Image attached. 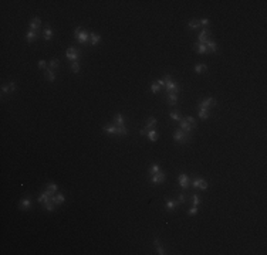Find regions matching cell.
<instances>
[{
  "label": "cell",
  "mask_w": 267,
  "mask_h": 255,
  "mask_svg": "<svg viewBox=\"0 0 267 255\" xmlns=\"http://www.w3.org/2000/svg\"><path fill=\"white\" fill-rule=\"evenodd\" d=\"M74 34H75V38H77L81 44H85V43H88V40H90V34H88L87 31H82L81 28H75Z\"/></svg>",
  "instance_id": "3"
},
{
  "label": "cell",
  "mask_w": 267,
  "mask_h": 255,
  "mask_svg": "<svg viewBox=\"0 0 267 255\" xmlns=\"http://www.w3.org/2000/svg\"><path fill=\"white\" fill-rule=\"evenodd\" d=\"M196 213H197V207H195V206L191 210H189V211H188V214H189V215H195Z\"/></svg>",
  "instance_id": "38"
},
{
  "label": "cell",
  "mask_w": 267,
  "mask_h": 255,
  "mask_svg": "<svg viewBox=\"0 0 267 255\" xmlns=\"http://www.w3.org/2000/svg\"><path fill=\"white\" fill-rule=\"evenodd\" d=\"M153 244H155V247H156V250H158V254H161V255L165 254V250H164V248L159 245V240H158V238H155V240H153Z\"/></svg>",
  "instance_id": "28"
},
{
  "label": "cell",
  "mask_w": 267,
  "mask_h": 255,
  "mask_svg": "<svg viewBox=\"0 0 267 255\" xmlns=\"http://www.w3.org/2000/svg\"><path fill=\"white\" fill-rule=\"evenodd\" d=\"M192 187H195V188H202V190H205V188H208V182H206V180H203V179H199V177H196L193 182H192Z\"/></svg>",
  "instance_id": "7"
},
{
  "label": "cell",
  "mask_w": 267,
  "mask_h": 255,
  "mask_svg": "<svg viewBox=\"0 0 267 255\" xmlns=\"http://www.w3.org/2000/svg\"><path fill=\"white\" fill-rule=\"evenodd\" d=\"M156 122H158V120H156L155 118H149V119H148V122H146V125H145V129H149V128L155 126V125H156Z\"/></svg>",
  "instance_id": "29"
},
{
  "label": "cell",
  "mask_w": 267,
  "mask_h": 255,
  "mask_svg": "<svg viewBox=\"0 0 267 255\" xmlns=\"http://www.w3.org/2000/svg\"><path fill=\"white\" fill-rule=\"evenodd\" d=\"M30 207H31V200L24 198V200H22V201H20V209H22V210H28Z\"/></svg>",
  "instance_id": "19"
},
{
  "label": "cell",
  "mask_w": 267,
  "mask_h": 255,
  "mask_svg": "<svg viewBox=\"0 0 267 255\" xmlns=\"http://www.w3.org/2000/svg\"><path fill=\"white\" fill-rule=\"evenodd\" d=\"M199 203H200V197H199L197 194H193V206L195 207H197Z\"/></svg>",
  "instance_id": "37"
},
{
  "label": "cell",
  "mask_w": 267,
  "mask_h": 255,
  "mask_svg": "<svg viewBox=\"0 0 267 255\" xmlns=\"http://www.w3.org/2000/svg\"><path fill=\"white\" fill-rule=\"evenodd\" d=\"M178 203H185V194H183V193L179 194V197H178Z\"/></svg>",
  "instance_id": "40"
},
{
  "label": "cell",
  "mask_w": 267,
  "mask_h": 255,
  "mask_svg": "<svg viewBox=\"0 0 267 255\" xmlns=\"http://www.w3.org/2000/svg\"><path fill=\"white\" fill-rule=\"evenodd\" d=\"M199 116H200V119H208L209 118V109L208 108H199Z\"/></svg>",
  "instance_id": "22"
},
{
  "label": "cell",
  "mask_w": 267,
  "mask_h": 255,
  "mask_svg": "<svg viewBox=\"0 0 267 255\" xmlns=\"http://www.w3.org/2000/svg\"><path fill=\"white\" fill-rule=\"evenodd\" d=\"M176 102H178V95L176 94H168V104L176 105Z\"/></svg>",
  "instance_id": "23"
},
{
  "label": "cell",
  "mask_w": 267,
  "mask_h": 255,
  "mask_svg": "<svg viewBox=\"0 0 267 255\" xmlns=\"http://www.w3.org/2000/svg\"><path fill=\"white\" fill-rule=\"evenodd\" d=\"M64 194L63 193H57V194H54L53 197H51V200H53V203L54 204H61L63 201H64Z\"/></svg>",
  "instance_id": "13"
},
{
  "label": "cell",
  "mask_w": 267,
  "mask_h": 255,
  "mask_svg": "<svg viewBox=\"0 0 267 255\" xmlns=\"http://www.w3.org/2000/svg\"><path fill=\"white\" fill-rule=\"evenodd\" d=\"M185 120L189 123V125H192V126H196V122H195V119L192 118V116H186L185 118Z\"/></svg>",
  "instance_id": "36"
},
{
  "label": "cell",
  "mask_w": 267,
  "mask_h": 255,
  "mask_svg": "<svg viewBox=\"0 0 267 255\" xmlns=\"http://www.w3.org/2000/svg\"><path fill=\"white\" fill-rule=\"evenodd\" d=\"M44 75H46V78H47L49 81H53V82H54V81H55V78H57V77H55V74H54V71L50 70V68H47V70H46V74H44Z\"/></svg>",
  "instance_id": "20"
},
{
  "label": "cell",
  "mask_w": 267,
  "mask_h": 255,
  "mask_svg": "<svg viewBox=\"0 0 267 255\" xmlns=\"http://www.w3.org/2000/svg\"><path fill=\"white\" fill-rule=\"evenodd\" d=\"M1 92H3V94H9V92H10V88H9L7 85H3V87H1Z\"/></svg>",
  "instance_id": "41"
},
{
  "label": "cell",
  "mask_w": 267,
  "mask_h": 255,
  "mask_svg": "<svg viewBox=\"0 0 267 255\" xmlns=\"http://www.w3.org/2000/svg\"><path fill=\"white\" fill-rule=\"evenodd\" d=\"M173 139L176 140V142H179V143H188L191 140V135L188 132L182 131V129H178L175 132V135H173Z\"/></svg>",
  "instance_id": "2"
},
{
  "label": "cell",
  "mask_w": 267,
  "mask_h": 255,
  "mask_svg": "<svg viewBox=\"0 0 267 255\" xmlns=\"http://www.w3.org/2000/svg\"><path fill=\"white\" fill-rule=\"evenodd\" d=\"M158 136H159V135H158L156 131H149V132H148V138H149L151 142H156V140H158Z\"/></svg>",
  "instance_id": "24"
},
{
  "label": "cell",
  "mask_w": 267,
  "mask_h": 255,
  "mask_svg": "<svg viewBox=\"0 0 267 255\" xmlns=\"http://www.w3.org/2000/svg\"><path fill=\"white\" fill-rule=\"evenodd\" d=\"M205 44H206V47H208V50H209V51H213V52H216V51H218L216 43H215V41H212L210 38H209V40H208Z\"/></svg>",
  "instance_id": "17"
},
{
  "label": "cell",
  "mask_w": 267,
  "mask_h": 255,
  "mask_svg": "<svg viewBox=\"0 0 267 255\" xmlns=\"http://www.w3.org/2000/svg\"><path fill=\"white\" fill-rule=\"evenodd\" d=\"M114 125H117V126H124V125H125V118H124V115L117 114V115L114 116Z\"/></svg>",
  "instance_id": "12"
},
{
  "label": "cell",
  "mask_w": 267,
  "mask_h": 255,
  "mask_svg": "<svg viewBox=\"0 0 267 255\" xmlns=\"http://www.w3.org/2000/svg\"><path fill=\"white\" fill-rule=\"evenodd\" d=\"M169 116L172 118V119H173V120H180V119H182L179 112H170V115H169Z\"/></svg>",
  "instance_id": "33"
},
{
  "label": "cell",
  "mask_w": 267,
  "mask_h": 255,
  "mask_svg": "<svg viewBox=\"0 0 267 255\" xmlns=\"http://www.w3.org/2000/svg\"><path fill=\"white\" fill-rule=\"evenodd\" d=\"M90 41H91L93 46H95V44H98L101 41V37L98 34H95V33H90Z\"/></svg>",
  "instance_id": "16"
},
{
  "label": "cell",
  "mask_w": 267,
  "mask_h": 255,
  "mask_svg": "<svg viewBox=\"0 0 267 255\" xmlns=\"http://www.w3.org/2000/svg\"><path fill=\"white\" fill-rule=\"evenodd\" d=\"M199 23H200V26H205V27H208V24H209V20H208V19H202V20H200Z\"/></svg>",
  "instance_id": "42"
},
{
  "label": "cell",
  "mask_w": 267,
  "mask_h": 255,
  "mask_svg": "<svg viewBox=\"0 0 267 255\" xmlns=\"http://www.w3.org/2000/svg\"><path fill=\"white\" fill-rule=\"evenodd\" d=\"M9 88H10V92H13V91L16 89V85H14V82H9Z\"/></svg>",
  "instance_id": "43"
},
{
  "label": "cell",
  "mask_w": 267,
  "mask_h": 255,
  "mask_svg": "<svg viewBox=\"0 0 267 255\" xmlns=\"http://www.w3.org/2000/svg\"><path fill=\"white\" fill-rule=\"evenodd\" d=\"M178 182H179V184H180V187H182V188H188V187H189V184H191L189 177H188V174H185V173H182V174L179 176Z\"/></svg>",
  "instance_id": "8"
},
{
  "label": "cell",
  "mask_w": 267,
  "mask_h": 255,
  "mask_svg": "<svg viewBox=\"0 0 267 255\" xmlns=\"http://www.w3.org/2000/svg\"><path fill=\"white\" fill-rule=\"evenodd\" d=\"M212 105H213V106L216 105V99H215V98H208L206 101L199 102L197 106H199V108H209V106H212Z\"/></svg>",
  "instance_id": "9"
},
{
  "label": "cell",
  "mask_w": 267,
  "mask_h": 255,
  "mask_svg": "<svg viewBox=\"0 0 267 255\" xmlns=\"http://www.w3.org/2000/svg\"><path fill=\"white\" fill-rule=\"evenodd\" d=\"M156 82H158V85H159V87H165V81H164V79H158Z\"/></svg>",
  "instance_id": "44"
},
{
  "label": "cell",
  "mask_w": 267,
  "mask_h": 255,
  "mask_svg": "<svg viewBox=\"0 0 267 255\" xmlns=\"http://www.w3.org/2000/svg\"><path fill=\"white\" fill-rule=\"evenodd\" d=\"M71 70H73L74 74L80 72V64H78V61H73L71 63Z\"/></svg>",
  "instance_id": "31"
},
{
  "label": "cell",
  "mask_w": 267,
  "mask_h": 255,
  "mask_svg": "<svg viewBox=\"0 0 267 255\" xmlns=\"http://www.w3.org/2000/svg\"><path fill=\"white\" fill-rule=\"evenodd\" d=\"M164 81H165V87H166L168 94H178L179 92V85H176V84L173 82V79H172V77H170L169 74L165 75Z\"/></svg>",
  "instance_id": "1"
},
{
  "label": "cell",
  "mask_w": 267,
  "mask_h": 255,
  "mask_svg": "<svg viewBox=\"0 0 267 255\" xmlns=\"http://www.w3.org/2000/svg\"><path fill=\"white\" fill-rule=\"evenodd\" d=\"M176 206H178V201L168 200V201H166V204H165V209H166V211H173V210L176 209Z\"/></svg>",
  "instance_id": "15"
},
{
  "label": "cell",
  "mask_w": 267,
  "mask_h": 255,
  "mask_svg": "<svg viewBox=\"0 0 267 255\" xmlns=\"http://www.w3.org/2000/svg\"><path fill=\"white\" fill-rule=\"evenodd\" d=\"M66 57H67L68 60L78 61V58H80V50H77L74 46H71L70 48H68V51L66 52Z\"/></svg>",
  "instance_id": "4"
},
{
  "label": "cell",
  "mask_w": 267,
  "mask_h": 255,
  "mask_svg": "<svg viewBox=\"0 0 267 255\" xmlns=\"http://www.w3.org/2000/svg\"><path fill=\"white\" fill-rule=\"evenodd\" d=\"M39 67H40V68H43V70H47V65H46V63H44L43 60H40V61H39Z\"/></svg>",
  "instance_id": "39"
},
{
  "label": "cell",
  "mask_w": 267,
  "mask_h": 255,
  "mask_svg": "<svg viewBox=\"0 0 267 255\" xmlns=\"http://www.w3.org/2000/svg\"><path fill=\"white\" fill-rule=\"evenodd\" d=\"M200 26V23H199V20H192V22H189V28H197Z\"/></svg>",
  "instance_id": "32"
},
{
  "label": "cell",
  "mask_w": 267,
  "mask_h": 255,
  "mask_svg": "<svg viewBox=\"0 0 267 255\" xmlns=\"http://www.w3.org/2000/svg\"><path fill=\"white\" fill-rule=\"evenodd\" d=\"M151 182L152 183H155V184H158V183H162V182H165V172H159V173H156V174H152L151 176Z\"/></svg>",
  "instance_id": "6"
},
{
  "label": "cell",
  "mask_w": 267,
  "mask_h": 255,
  "mask_svg": "<svg viewBox=\"0 0 267 255\" xmlns=\"http://www.w3.org/2000/svg\"><path fill=\"white\" fill-rule=\"evenodd\" d=\"M58 65H60V61H58L57 58H53V60L50 61L49 68H50V70H57V68H58Z\"/></svg>",
  "instance_id": "25"
},
{
  "label": "cell",
  "mask_w": 267,
  "mask_h": 255,
  "mask_svg": "<svg viewBox=\"0 0 267 255\" xmlns=\"http://www.w3.org/2000/svg\"><path fill=\"white\" fill-rule=\"evenodd\" d=\"M179 122H180V128H182V131H185V132H188V133H191V131L195 128V126H192V125H189L185 119H180Z\"/></svg>",
  "instance_id": "14"
},
{
  "label": "cell",
  "mask_w": 267,
  "mask_h": 255,
  "mask_svg": "<svg viewBox=\"0 0 267 255\" xmlns=\"http://www.w3.org/2000/svg\"><path fill=\"white\" fill-rule=\"evenodd\" d=\"M51 37H53V30L47 26L46 30H44V38H46V40H51Z\"/></svg>",
  "instance_id": "30"
},
{
  "label": "cell",
  "mask_w": 267,
  "mask_h": 255,
  "mask_svg": "<svg viewBox=\"0 0 267 255\" xmlns=\"http://www.w3.org/2000/svg\"><path fill=\"white\" fill-rule=\"evenodd\" d=\"M47 190L53 191V193H57V186L54 184V183H49L47 184Z\"/></svg>",
  "instance_id": "34"
},
{
  "label": "cell",
  "mask_w": 267,
  "mask_h": 255,
  "mask_svg": "<svg viewBox=\"0 0 267 255\" xmlns=\"http://www.w3.org/2000/svg\"><path fill=\"white\" fill-rule=\"evenodd\" d=\"M39 33H40V31H31V30H30V31L27 33V36H26L27 41H28V43H33V41H36V40L39 38Z\"/></svg>",
  "instance_id": "11"
},
{
  "label": "cell",
  "mask_w": 267,
  "mask_h": 255,
  "mask_svg": "<svg viewBox=\"0 0 267 255\" xmlns=\"http://www.w3.org/2000/svg\"><path fill=\"white\" fill-rule=\"evenodd\" d=\"M206 70H208V67H206L205 64H196V67H195L196 74H202V72H205Z\"/></svg>",
  "instance_id": "26"
},
{
  "label": "cell",
  "mask_w": 267,
  "mask_h": 255,
  "mask_svg": "<svg viewBox=\"0 0 267 255\" xmlns=\"http://www.w3.org/2000/svg\"><path fill=\"white\" fill-rule=\"evenodd\" d=\"M105 132H108V133H117V125H105L104 128H102Z\"/></svg>",
  "instance_id": "21"
},
{
  "label": "cell",
  "mask_w": 267,
  "mask_h": 255,
  "mask_svg": "<svg viewBox=\"0 0 267 255\" xmlns=\"http://www.w3.org/2000/svg\"><path fill=\"white\" fill-rule=\"evenodd\" d=\"M151 89H152V92H153V94H156V92H159L161 87H159L156 82H153V84H152V87H151Z\"/></svg>",
  "instance_id": "35"
},
{
  "label": "cell",
  "mask_w": 267,
  "mask_h": 255,
  "mask_svg": "<svg viewBox=\"0 0 267 255\" xmlns=\"http://www.w3.org/2000/svg\"><path fill=\"white\" fill-rule=\"evenodd\" d=\"M196 50H197L199 54H205V52L209 51L208 47H206V44H202V43H196Z\"/></svg>",
  "instance_id": "18"
},
{
  "label": "cell",
  "mask_w": 267,
  "mask_h": 255,
  "mask_svg": "<svg viewBox=\"0 0 267 255\" xmlns=\"http://www.w3.org/2000/svg\"><path fill=\"white\" fill-rule=\"evenodd\" d=\"M210 36H212V31H210L208 27H203V28H202V31H200V33H199V36H197V37H199V43L205 44V43L209 40V37H210Z\"/></svg>",
  "instance_id": "5"
},
{
  "label": "cell",
  "mask_w": 267,
  "mask_h": 255,
  "mask_svg": "<svg viewBox=\"0 0 267 255\" xmlns=\"http://www.w3.org/2000/svg\"><path fill=\"white\" fill-rule=\"evenodd\" d=\"M159 172H161L159 164H152L151 169H149V174H151V176H152V174H156V173H159Z\"/></svg>",
  "instance_id": "27"
},
{
  "label": "cell",
  "mask_w": 267,
  "mask_h": 255,
  "mask_svg": "<svg viewBox=\"0 0 267 255\" xmlns=\"http://www.w3.org/2000/svg\"><path fill=\"white\" fill-rule=\"evenodd\" d=\"M40 26H41V20H40L39 17H36V19H33V20L30 22V30H31V31H39Z\"/></svg>",
  "instance_id": "10"
}]
</instances>
